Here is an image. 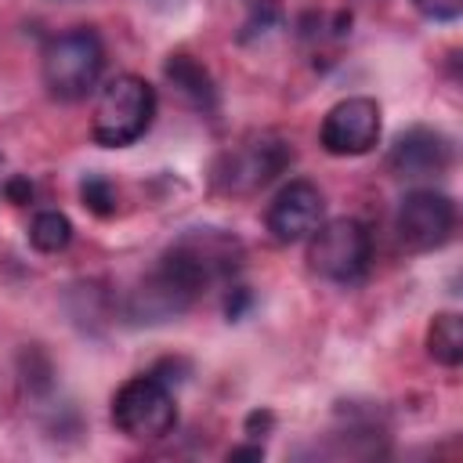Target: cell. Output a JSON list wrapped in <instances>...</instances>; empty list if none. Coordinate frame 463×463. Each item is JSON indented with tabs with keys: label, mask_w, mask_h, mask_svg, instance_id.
Listing matches in <instances>:
<instances>
[{
	"label": "cell",
	"mask_w": 463,
	"mask_h": 463,
	"mask_svg": "<svg viewBox=\"0 0 463 463\" xmlns=\"http://www.w3.org/2000/svg\"><path fill=\"white\" fill-rule=\"evenodd\" d=\"M322 210H326V199H322L318 184H311V181H289L271 199V206H268V232L282 246L300 242V239H307L322 224Z\"/></svg>",
	"instance_id": "9c48e42d"
},
{
	"label": "cell",
	"mask_w": 463,
	"mask_h": 463,
	"mask_svg": "<svg viewBox=\"0 0 463 463\" xmlns=\"http://www.w3.org/2000/svg\"><path fill=\"white\" fill-rule=\"evenodd\" d=\"M29 242L40 253H61L72 242V221L58 210H40L29 224Z\"/></svg>",
	"instance_id": "5bb4252c"
},
{
	"label": "cell",
	"mask_w": 463,
	"mask_h": 463,
	"mask_svg": "<svg viewBox=\"0 0 463 463\" xmlns=\"http://www.w3.org/2000/svg\"><path fill=\"white\" fill-rule=\"evenodd\" d=\"M289 159H293V152H289L282 141L260 137V141H250V145L235 148V152L224 159L217 181H221V188H228V192L250 195V192L264 188L268 181H275V177L289 166Z\"/></svg>",
	"instance_id": "ba28073f"
},
{
	"label": "cell",
	"mask_w": 463,
	"mask_h": 463,
	"mask_svg": "<svg viewBox=\"0 0 463 463\" xmlns=\"http://www.w3.org/2000/svg\"><path fill=\"white\" fill-rule=\"evenodd\" d=\"M156 119V87L141 76H116L101 87L94 119H90V137L105 148H127Z\"/></svg>",
	"instance_id": "6da1fadb"
},
{
	"label": "cell",
	"mask_w": 463,
	"mask_h": 463,
	"mask_svg": "<svg viewBox=\"0 0 463 463\" xmlns=\"http://www.w3.org/2000/svg\"><path fill=\"white\" fill-rule=\"evenodd\" d=\"M166 80L199 109L213 105V80L192 54H170L166 58Z\"/></svg>",
	"instance_id": "7c38bea8"
},
{
	"label": "cell",
	"mask_w": 463,
	"mask_h": 463,
	"mask_svg": "<svg viewBox=\"0 0 463 463\" xmlns=\"http://www.w3.org/2000/svg\"><path fill=\"white\" fill-rule=\"evenodd\" d=\"M318 141L329 156H365L380 141V105L373 98L336 101L322 119Z\"/></svg>",
	"instance_id": "52a82bcc"
},
{
	"label": "cell",
	"mask_w": 463,
	"mask_h": 463,
	"mask_svg": "<svg viewBox=\"0 0 463 463\" xmlns=\"http://www.w3.org/2000/svg\"><path fill=\"white\" fill-rule=\"evenodd\" d=\"M112 427L130 441H159L177 427V402L156 373L130 376L112 394Z\"/></svg>",
	"instance_id": "3957f363"
},
{
	"label": "cell",
	"mask_w": 463,
	"mask_h": 463,
	"mask_svg": "<svg viewBox=\"0 0 463 463\" xmlns=\"http://www.w3.org/2000/svg\"><path fill=\"white\" fill-rule=\"evenodd\" d=\"M4 195H7L14 206H25V203L33 199V184H29V177H7Z\"/></svg>",
	"instance_id": "e0dca14e"
},
{
	"label": "cell",
	"mask_w": 463,
	"mask_h": 463,
	"mask_svg": "<svg viewBox=\"0 0 463 463\" xmlns=\"http://www.w3.org/2000/svg\"><path fill=\"white\" fill-rule=\"evenodd\" d=\"M307 264L315 275L351 286L358 279H365L369 260H373V239L369 228L354 217H333L322 221L311 235H307Z\"/></svg>",
	"instance_id": "277c9868"
},
{
	"label": "cell",
	"mask_w": 463,
	"mask_h": 463,
	"mask_svg": "<svg viewBox=\"0 0 463 463\" xmlns=\"http://www.w3.org/2000/svg\"><path fill=\"white\" fill-rule=\"evenodd\" d=\"M163 260H170L195 286V293H203V289H210L213 282L228 279L239 268L242 246H239V239H232V235H224L217 228H203V232L181 235L163 253Z\"/></svg>",
	"instance_id": "5b68a950"
},
{
	"label": "cell",
	"mask_w": 463,
	"mask_h": 463,
	"mask_svg": "<svg viewBox=\"0 0 463 463\" xmlns=\"http://www.w3.org/2000/svg\"><path fill=\"white\" fill-rule=\"evenodd\" d=\"M412 4L420 7V14H427L434 22H452L463 11V0H412Z\"/></svg>",
	"instance_id": "2e32d148"
},
{
	"label": "cell",
	"mask_w": 463,
	"mask_h": 463,
	"mask_svg": "<svg viewBox=\"0 0 463 463\" xmlns=\"http://www.w3.org/2000/svg\"><path fill=\"white\" fill-rule=\"evenodd\" d=\"M394 177H405V181H420V177H438L449 170L452 163V145L445 134L430 130V127H412L405 130L391 156H387Z\"/></svg>",
	"instance_id": "8fae6325"
},
{
	"label": "cell",
	"mask_w": 463,
	"mask_h": 463,
	"mask_svg": "<svg viewBox=\"0 0 463 463\" xmlns=\"http://www.w3.org/2000/svg\"><path fill=\"white\" fill-rule=\"evenodd\" d=\"M427 354L438 365L456 369L463 362V318L456 311H441L427 326Z\"/></svg>",
	"instance_id": "4fadbf2b"
},
{
	"label": "cell",
	"mask_w": 463,
	"mask_h": 463,
	"mask_svg": "<svg viewBox=\"0 0 463 463\" xmlns=\"http://www.w3.org/2000/svg\"><path fill=\"white\" fill-rule=\"evenodd\" d=\"M253 304V297H250V289L246 286H235L232 293H228V304H224V311H228V318H242V311Z\"/></svg>",
	"instance_id": "ac0fdd59"
},
{
	"label": "cell",
	"mask_w": 463,
	"mask_h": 463,
	"mask_svg": "<svg viewBox=\"0 0 463 463\" xmlns=\"http://www.w3.org/2000/svg\"><path fill=\"white\" fill-rule=\"evenodd\" d=\"M271 423H275V416H271L268 409H257V412H250V416H246V434H253V438H257V430H268Z\"/></svg>",
	"instance_id": "d6986e66"
},
{
	"label": "cell",
	"mask_w": 463,
	"mask_h": 463,
	"mask_svg": "<svg viewBox=\"0 0 463 463\" xmlns=\"http://www.w3.org/2000/svg\"><path fill=\"white\" fill-rule=\"evenodd\" d=\"M80 199H83V206L90 210V213H98V217H109V213H116V184L105 177V174H87L83 181H80Z\"/></svg>",
	"instance_id": "9a60e30c"
},
{
	"label": "cell",
	"mask_w": 463,
	"mask_h": 463,
	"mask_svg": "<svg viewBox=\"0 0 463 463\" xmlns=\"http://www.w3.org/2000/svg\"><path fill=\"white\" fill-rule=\"evenodd\" d=\"M105 69V43L94 29H69L43 47V83L58 101L87 98Z\"/></svg>",
	"instance_id": "7a4b0ae2"
},
{
	"label": "cell",
	"mask_w": 463,
	"mask_h": 463,
	"mask_svg": "<svg viewBox=\"0 0 463 463\" xmlns=\"http://www.w3.org/2000/svg\"><path fill=\"white\" fill-rule=\"evenodd\" d=\"M394 228H398V239L405 250H412V253L438 250L449 242V235L456 228V203L445 192L416 188L402 199Z\"/></svg>",
	"instance_id": "8992f818"
},
{
	"label": "cell",
	"mask_w": 463,
	"mask_h": 463,
	"mask_svg": "<svg viewBox=\"0 0 463 463\" xmlns=\"http://www.w3.org/2000/svg\"><path fill=\"white\" fill-rule=\"evenodd\" d=\"M228 459H264V445H239L228 452Z\"/></svg>",
	"instance_id": "ffe728a7"
},
{
	"label": "cell",
	"mask_w": 463,
	"mask_h": 463,
	"mask_svg": "<svg viewBox=\"0 0 463 463\" xmlns=\"http://www.w3.org/2000/svg\"><path fill=\"white\" fill-rule=\"evenodd\" d=\"M195 297L199 293L192 289V282L170 260H159V268L130 293L127 315L134 322H166V318L181 315Z\"/></svg>",
	"instance_id": "30bf717a"
}]
</instances>
